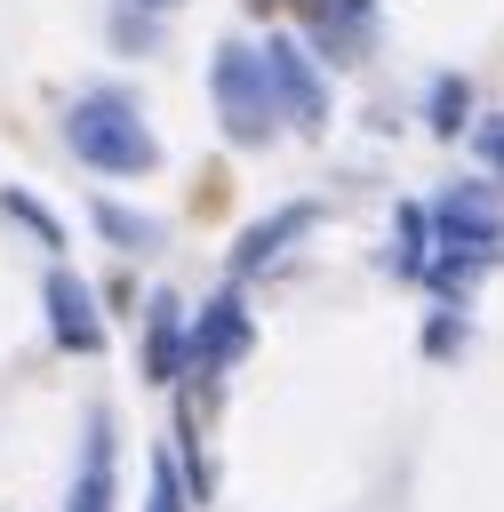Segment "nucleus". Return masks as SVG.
Masks as SVG:
<instances>
[{
    "label": "nucleus",
    "mask_w": 504,
    "mask_h": 512,
    "mask_svg": "<svg viewBox=\"0 0 504 512\" xmlns=\"http://www.w3.org/2000/svg\"><path fill=\"white\" fill-rule=\"evenodd\" d=\"M64 152L80 168H96V176H152L160 168V144H152V128H144V112H136L128 88L72 96L64 104Z\"/></svg>",
    "instance_id": "nucleus-1"
},
{
    "label": "nucleus",
    "mask_w": 504,
    "mask_h": 512,
    "mask_svg": "<svg viewBox=\"0 0 504 512\" xmlns=\"http://www.w3.org/2000/svg\"><path fill=\"white\" fill-rule=\"evenodd\" d=\"M208 96H216V128L232 144H272L280 112H272V80H264V48L256 40H216L208 56Z\"/></svg>",
    "instance_id": "nucleus-2"
},
{
    "label": "nucleus",
    "mask_w": 504,
    "mask_h": 512,
    "mask_svg": "<svg viewBox=\"0 0 504 512\" xmlns=\"http://www.w3.org/2000/svg\"><path fill=\"white\" fill-rule=\"evenodd\" d=\"M256 48H264V80H272V112H280V128L320 136V128H328V80H320L312 48H304L296 32H272V40H256Z\"/></svg>",
    "instance_id": "nucleus-3"
},
{
    "label": "nucleus",
    "mask_w": 504,
    "mask_h": 512,
    "mask_svg": "<svg viewBox=\"0 0 504 512\" xmlns=\"http://www.w3.org/2000/svg\"><path fill=\"white\" fill-rule=\"evenodd\" d=\"M184 336H192V376H224V368L248 352V304H240V288L208 296Z\"/></svg>",
    "instance_id": "nucleus-4"
},
{
    "label": "nucleus",
    "mask_w": 504,
    "mask_h": 512,
    "mask_svg": "<svg viewBox=\"0 0 504 512\" xmlns=\"http://www.w3.org/2000/svg\"><path fill=\"white\" fill-rule=\"evenodd\" d=\"M40 312H48V336L64 344V352H96L104 344V312H96V296H88V280L80 272H48L40 280Z\"/></svg>",
    "instance_id": "nucleus-5"
},
{
    "label": "nucleus",
    "mask_w": 504,
    "mask_h": 512,
    "mask_svg": "<svg viewBox=\"0 0 504 512\" xmlns=\"http://www.w3.org/2000/svg\"><path fill=\"white\" fill-rule=\"evenodd\" d=\"M304 32H312L320 56L360 64L376 48V0H304Z\"/></svg>",
    "instance_id": "nucleus-6"
},
{
    "label": "nucleus",
    "mask_w": 504,
    "mask_h": 512,
    "mask_svg": "<svg viewBox=\"0 0 504 512\" xmlns=\"http://www.w3.org/2000/svg\"><path fill=\"white\" fill-rule=\"evenodd\" d=\"M312 224H320V208H312V200H288V208L256 216V224L232 240V280H248V272H264V264H280V256H288Z\"/></svg>",
    "instance_id": "nucleus-7"
},
{
    "label": "nucleus",
    "mask_w": 504,
    "mask_h": 512,
    "mask_svg": "<svg viewBox=\"0 0 504 512\" xmlns=\"http://www.w3.org/2000/svg\"><path fill=\"white\" fill-rule=\"evenodd\" d=\"M120 504V480H112V416L96 408L88 432H80V472L64 488V512H112Z\"/></svg>",
    "instance_id": "nucleus-8"
},
{
    "label": "nucleus",
    "mask_w": 504,
    "mask_h": 512,
    "mask_svg": "<svg viewBox=\"0 0 504 512\" xmlns=\"http://www.w3.org/2000/svg\"><path fill=\"white\" fill-rule=\"evenodd\" d=\"M192 312L176 296H152V320H144V376L152 384H184L192 376Z\"/></svg>",
    "instance_id": "nucleus-9"
},
{
    "label": "nucleus",
    "mask_w": 504,
    "mask_h": 512,
    "mask_svg": "<svg viewBox=\"0 0 504 512\" xmlns=\"http://www.w3.org/2000/svg\"><path fill=\"white\" fill-rule=\"evenodd\" d=\"M392 232H400V272L416 280L424 256H432V208H424V200H400V224H392Z\"/></svg>",
    "instance_id": "nucleus-10"
},
{
    "label": "nucleus",
    "mask_w": 504,
    "mask_h": 512,
    "mask_svg": "<svg viewBox=\"0 0 504 512\" xmlns=\"http://www.w3.org/2000/svg\"><path fill=\"white\" fill-rule=\"evenodd\" d=\"M144 512H184V472L168 448H152V488H144Z\"/></svg>",
    "instance_id": "nucleus-11"
},
{
    "label": "nucleus",
    "mask_w": 504,
    "mask_h": 512,
    "mask_svg": "<svg viewBox=\"0 0 504 512\" xmlns=\"http://www.w3.org/2000/svg\"><path fill=\"white\" fill-rule=\"evenodd\" d=\"M96 232H112L120 248H152V240H160V232H152L136 208H112V200H96Z\"/></svg>",
    "instance_id": "nucleus-12"
},
{
    "label": "nucleus",
    "mask_w": 504,
    "mask_h": 512,
    "mask_svg": "<svg viewBox=\"0 0 504 512\" xmlns=\"http://www.w3.org/2000/svg\"><path fill=\"white\" fill-rule=\"evenodd\" d=\"M464 112H472V88L448 72V80L432 88V128H440V136H456V128H464Z\"/></svg>",
    "instance_id": "nucleus-13"
},
{
    "label": "nucleus",
    "mask_w": 504,
    "mask_h": 512,
    "mask_svg": "<svg viewBox=\"0 0 504 512\" xmlns=\"http://www.w3.org/2000/svg\"><path fill=\"white\" fill-rule=\"evenodd\" d=\"M472 152L504 176V112H480V128H472Z\"/></svg>",
    "instance_id": "nucleus-14"
},
{
    "label": "nucleus",
    "mask_w": 504,
    "mask_h": 512,
    "mask_svg": "<svg viewBox=\"0 0 504 512\" xmlns=\"http://www.w3.org/2000/svg\"><path fill=\"white\" fill-rule=\"evenodd\" d=\"M8 208H16V216H24V224H32V232H40V240H48V248H56V240H64V232H56V216H48V208H40V200H24V192H8Z\"/></svg>",
    "instance_id": "nucleus-15"
},
{
    "label": "nucleus",
    "mask_w": 504,
    "mask_h": 512,
    "mask_svg": "<svg viewBox=\"0 0 504 512\" xmlns=\"http://www.w3.org/2000/svg\"><path fill=\"white\" fill-rule=\"evenodd\" d=\"M136 8H168V0H136Z\"/></svg>",
    "instance_id": "nucleus-16"
}]
</instances>
